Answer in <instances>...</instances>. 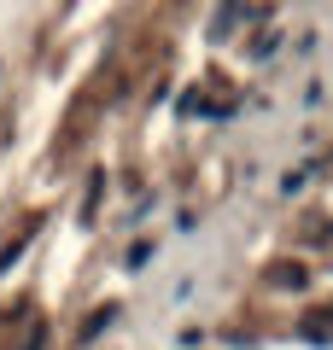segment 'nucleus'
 Wrapping results in <instances>:
<instances>
[{
	"label": "nucleus",
	"instance_id": "obj_1",
	"mask_svg": "<svg viewBox=\"0 0 333 350\" xmlns=\"http://www.w3.org/2000/svg\"><path fill=\"white\" fill-rule=\"evenodd\" d=\"M111 315H117V310H94V315H88V327H82V345L99 333V327H111Z\"/></svg>",
	"mask_w": 333,
	"mask_h": 350
}]
</instances>
